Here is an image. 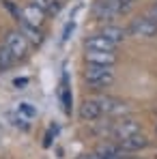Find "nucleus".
Listing matches in <instances>:
<instances>
[{
	"instance_id": "f03ea898",
	"label": "nucleus",
	"mask_w": 157,
	"mask_h": 159,
	"mask_svg": "<svg viewBox=\"0 0 157 159\" xmlns=\"http://www.w3.org/2000/svg\"><path fill=\"white\" fill-rule=\"evenodd\" d=\"M4 45L9 48V52L13 54L15 60H24L28 56V52H30V43H28V39L24 37V32L20 28L9 30L4 34Z\"/></svg>"
},
{
	"instance_id": "1a4fd4ad",
	"label": "nucleus",
	"mask_w": 157,
	"mask_h": 159,
	"mask_svg": "<svg viewBox=\"0 0 157 159\" xmlns=\"http://www.w3.org/2000/svg\"><path fill=\"white\" fill-rule=\"evenodd\" d=\"M84 48L86 50H93V52H116L118 45L114 41H110L108 37H104L101 32H95L90 34L86 41H84Z\"/></svg>"
},
{
	"instance_id": "412c9836",
	"label": "nucleus",
	"mask_w": 157,
	"mask_h": 159,
	"mask_svg": "<svg viewBox=\"0 0 157 159\" xmlns=\"http://www.w3.org/2000/svg\"><path fill=\"white\" fill-rule=\"evenodd\" d=\"M78 159H99V157L93 153V155H82V157H78Z\"/></svg>"
},
{
	"instance_id": "0eeeda50",
	"label": "nucleus",
	"mask_w": 157,
	"mask_h": 159,
	"mask_svg": "<svg viewBox=\"0 0 157 159\" xmlns=\"http://www.w3.org/2000/svg\"><path fill=\"white\" fill-rule=\"evenodd\" d=\"M78 114H80V120H84V123H95V120L104 118V112H101V106H99L97 97L84 99L78 110Z\"/></svg>"
},
{
	"instance_id": "20e7f679",
	"label": "nucleus",
	"mask_w": 157,
	"mask_h": 159,
	"mask_svg": "<svg viewBox=\"0 0 157 159\" xmlns=\"http://www.w3.org/2000/svg\"><path fill=\"white\" fill-rule=\"evenodd\" d=\"M123 13L118 11V7L112 0H97L93 4V17L101 24H112L116 17H121Z\"/></svg>"
},
{
	"instance_id": "f8f14e48",
	"label": "nucleus",
	"mask_w": 157,
	"mask_h": 159,
	"mask_svg": "<svg viewBox=\"0 0 157 159\" xmlns=\"http://www.w3.org/2000/svg\"><path fill=\"white\" fill-rule=\"evenodd\" d=\"M104 37H108L110 41H114L116 45H121L125 39H127V28L123 26H116V24H104L101 30H99Z\"/></svg>"
},
{
	"instance_id": "dca6fc26",
	"label": "nucleus",
	"mask_w": 157,
	"mask_h": 159,
	"mask_svg": "<svg viewBox=\"0 0 157 159\" xmlns=\"http://www.w3.org/2000/svg\"><path fill=\"white\" fill-rule=\"evenodd\" d=\"M13 62H15V58H13V54L9 52V48L2 43L0 45V73H4V71H9L11 67H13Z\"/></svg>"
},
{
	"instance_id": "9d476101",
	"label": "nucleus",
	"mask_w": 157,
	"mask_h": 159,
	"mask_svg": "<svg viewBox=\"0 0 157 159\" xmlns=\"http://www.w3.org/2000/svg\"><path fill=\"white\" fill-rule=\"evenodd\" d=\"M45 13L37 7V4H26V7H22V20L20 22H26V24H30V26H37V28H41L43 26V22H45ZM17 22V24H20Z\"/></svg>"
},
{
	"instance_id": "aec40b11",
	"label": "nucleus",
	"mask_w": 157,
	"mask_h": 159,
	"mask_svg": "<svg viewBox=\"0 0 157 159\" xmlns=\"http://www.w3.org/2000/svg\"><path fill=\"white\" fill-rule=\"evenodd\" d=\"M13 84H15V86L20 88V86H26V84H28V80H26V78H22V80H15Z\"/></svg>"
},
{
	"instance_id": "2eb2a0df",
	"label": "nucleus",
	"mask_w": 157,
	"mask_h": 159,
	"mask_svg": "<svg viewBox=\"0 0 157 159\" xmlns=\"http://www.w3.org/2000/svg\"><path fill=\"white\" fill-rule=\"evenodd\" d=\"M32 4H37L45 15H58L62 9V0H32Z\"/></svg>"
},
{
	"instance_id": "7ed1b4c3",
	"label": "nucleus",
	"mask_w": 157,
	"mask_h": 159,
	"mask_svg": "<svg viewBox=\"0 0 157 159\" xmlns=\"http://www.w3.org/2000/svg\"><path fill=\"white\" fill-rule=\"evenodd\" d=\"M127 34L136 37V39H155L157 37V22L151 20L149 15L136 17V20H131L129 28H127Z\"/></svg>"
},
{
	"instance_id": "5701e85b",
	"label": "nucleus",
	"mask_w": 157,
	"mask_h": 159,
	"mask_svg": "<svg viewBox=\"0 0 157 159\" xmlns=\"http://www.w3.org/2000/svg\"><path fill=\"white\" fill-rule=\"evenodd\" d=\"M0 2H2V0H0Z\"/></svg>"
},
{
	"instance_id": "f257e3e1",
	"label": "nucleus",
	"mask_w": 157,
	"mask_h": 159,
	"mask_svg": "<svg viewBox=\"0 0 157 159\" xmlns=\"http://www.w3.org/2000/svg\"><path fill=\"white\" fill-rule=\"evenodd\" d=\"M84 84L95 90L104 93L114 84V67H104V65H86L84 69Z\"/></svg>"
},
{
	"instance_id": "6e6552de",
	"label": "nucleus",
	"mask_w": 157,
	"mask_h": 159,
	"mask_svg": "<svg viewBox=\"0 0 157 159\" xmlns=\"http://www.w3.org/2000/svg\"><path fill=\"white\" fill-rule=\"evenodd\" d=\"M149 144H151V140L144 135V133H136V135H129V138H125V140H118V146H121V151L123 153H140V151H144V148H149Z\"/></svg>"
},
{
	"instance_id": "4be33fe9",
	"label": "nucleus",
	"mask_w": 157,
	"mask_h": 159,
	"mask_svg": "<svg viewBox=\"0 0 157 159\" xmlns=\"http://www.w3.org/2000/svg\"><path fill=\"white\" fill-rule=\"evenodd\" d=\"M155 135H157V123H155Z\"/></svg>"
},
{
	"instance_id": "f3484780",
	"label": "nucleus",
	"mask_w": 157,
	"mask_h": 159,
	"mask_svg": "<svg viewBox=\"0 0 157 159\" xmlns=\"http://www.w3.org/2000/svg\"><path fill=\"white\" fill-rule=\"evenodd\" d=\"M17 114L30 120V118H35V116H37V107H32L30 103L24 101V103H20V106H17Z\"/></svg>"
},
{
	"instance_id": "6ab92c4d",
	"label": "nucleus",
	"mask_w": 157,
	"mask_h": 159,
	"mask_svg": "<svg viewBox=\"0 0 157 159\" xmlns=\"http://www.w3.org/2000/svg\"><path fill=\"white\" fill-rule=\"evenodd\" d=\"M149 17L157 22V2H153V4H151V9H149Z\"/></svg>"
},
{
	"instance_id": "9b49d317",
	"label": "nucleus",
	"mask_w": 157,
	"mask_h": 159,
	"mask_svg": "<svg viewBox=\"0 0 157 159\" xmlns=\"http://www.w3.org/2000/svg\"><path fill=\"white\" fill-rule=\"evenodd\" d=\"M84 60H86V65L114 67V65H116V60H118V56H116V52H93V50H86Z\"/></svg>"
},
{
	"instance_id": "423d86ee",
	"label": "nucleus",
	"mask_w": 157,
	"mask_h": 159,
	"mask_svg": "<svg viewBox=\"0 0 157 159\" xmlns=\"http://www.w3.org/2000/svg\"><path fill=\"white\" fill-rule=\"evenodd\" d=\"M97 101L101 106L104 116H121V114H127V103L116 99V97H110V95H97Z\"/></svg>"
},
{
	"instance_id": "4468645a",
	"label": "nucleus",
	"mask_w": 157,
	"mask_h": 159,
	"mask_svg": "<svg viewBox=\"0 0 157 159\" xmlns=\"http://www.w3.org/2000/svg\"><path fill=\"white\" fill-rule=\"evenodd\" d=\"M20 30L24 32V37L28 39L30 45H41V43H43V32H41V28L30 26L26 22H20Z\"/></svg>"
},
{
	"instance_id": "a211bd4d",
	"label": "nucleus",
	"mask_w": 157,
	"mask_h": 159,
	"mask_svg": "<svg viewBox=\"0 0 157 159\" xmlns=\"http://www.w3.org/2000/svg\"><path fill=\"white\" fill-rule=\"evenodd\" d=\"M112 2L118 7V11H121L123 15H125V13H129L131 9L136 7V0H112Z\"/></svg>"
},
{
	"instance_id": "39448f33",
	"label": "nucleus",
	"mask_w": 157,
	"mask_h": 159,
	"mask_svg": "<svg viewBox=\"0 0 157 159\" xmlns=\"http://www.w3.org/2000/svg\"><path fill=\"white\" fill-rule=\"evenodd\" d=\"M142 131V125L136 120V118H123V120H116L112 123V129H110V138H114L116 142L118 140H125L129 135H136V133Z\"/></svg>"
},
{
	"instance_id": "ddd939ff",
	"label": "nucleus",
	"mask_w": 157,
	"mask_h": 159,
	"mask_svg": "<svg viewBox=\"0 0 157 159\" xmlns=\"http://www.w3.org/2000/svg\"><path fill=\"white\" fill-rule=\"evenodd\" d=\"M60 101H62V110L65 114H71V106H73V99H71V88H69V80H67V73H62L60 78Z\"/></svg>"
}]
</instances>
